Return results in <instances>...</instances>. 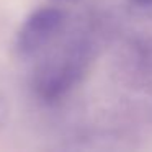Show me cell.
Wrapping results in <instances>:
<instances>
[{"label":"cell","mask_w":152,"mask_h":152,"mask_svg":"<svg viewBox=\"0 0 152 152\" xmlns=\"http://www.w3.org/2000/svg\"><path fill=\"white\" fill-rule=\"evenodd\" d=\"M88 64V48L82 41L66 44L38 66L33 90L43 102H56L70 92L82 79Z\"/></svg>","instance_id":"cell-1"},{"label":"cell","mask_w":152,"mask_h":152,"mask_svg":"<svg viewBox=\"0 0 152 152\" xmlns=\"http://www.w3.org/2000/svg\"><path fill=\"white\" fill-rule=\"evenodd\" d=\"M64 23H66V15L61 8H36L21 23L15 36V51L20 56L36 54L62 31Z\"/></svg>","instance_id":"cell-2"},{"label":"cell","mask_w":152,"mask_h":152,"mask_svg":"<svg viewBox=\"0 0 152 152\" xmlns=\"http://www.w3.org/2000/svg\"><path fill=\"white\" fill-rule=\"evenodd\" d=\"M136 4H141V5H152V0H132Z\"/></svg>","instance_id":"cell-3"}]
</instances>
